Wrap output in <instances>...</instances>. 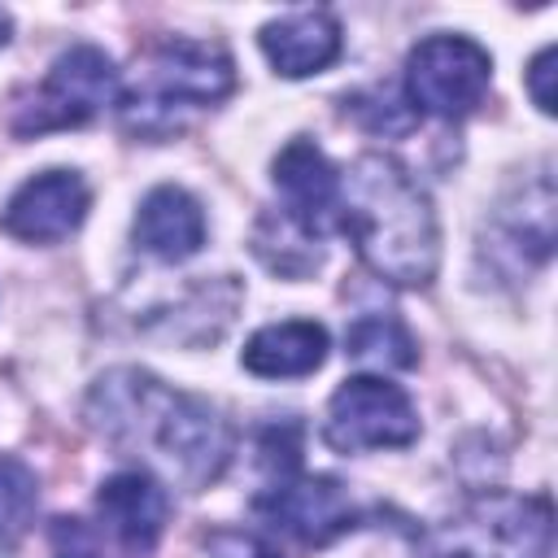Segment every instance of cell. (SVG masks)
I'll return each instance as SVG.
<instances>
[{
  "mask_svg": "<svg viewBox=\"0 0 558 558\" xmlns=\"http://www.w3.org/2000/svg\"><path fill=\"white\" fill-rule=\"evenodd\" d=\"M87 418L109 445L135 458L144 453L153 471L183 488L214 484L231 458V427L209 401L179 392L135 366L96 379Z\"/></svg>",
  "mask_w": 558,
  "mask_h": 558,
  "instance_id": "cell-1",
  "label": "cell"
},
{
  "mask_svg": "<svg viewBox=\"0 0 558 558\" xmlns=\"http://www.w3.org/2000/svg\"><path fill=\"white\" fill-rule=\"evenodd\" d=\"M262 52L283 78H305L340 57V22L327 9H288L262 26Z\"/></svg>",
  "mask_w": 558,
  "mask_h": 558,
  "instance_id": "cell-12",
  "label": "cell"
},
{
  "mask_svg": "<svg viewBox=\"0 0 558 558\" xmlns=\"http://www.w3.org/2000/svg\"><path fill=\"white\" fill-rule=\"evenodd\" d=\"M257 514L270 519V527L296 536L301 545H331L336 536L357 527V506L349 488L331 475H296V466H288L257 497Z\"/></svg>",
  "mask_w": 558,
  "mask_h": 558,
  "instance_id": "cell-8",
  "label": "cell"
},
{
  "mask_svg": "<svg viewBox=\"0 0 558 558\" xmlns=\"http://www.w3.org/2000/svg\"><path fill=\"white\" fill-rule=\"evenodd\" d=\"M344 349L349 357L366 362V366H392V371H405L418 362V349H414V336L405 331V323L397 314H384V310H366L353 318L349 336H344Z\"/></svg>",
  "mask_w": 558,
  "mask_h": 558,
  "instance_id": "cell-15",
  "label": "cell"
},
{
  "mask_svg": "<svg viewBox=\"0 0 558 558\" xmlns=\"http://www.w3.org/2000/svg\"><path fill=\"white\" fill-rule=\"evenodd\" d=\"M554 510L549 497L484 493L440 519L414 558H549Z\"/></svg>",
  "mask_w": 558,
  "mask_h": 558,
  "instance_id": "cell-4",
  "label": "cell"
},
{
  "mask_svg": "<svg viewBox=\"0 0 558 558\" xmlns=\"http://www.w3.org/2000/svg\"><path fill=\"white\" fill-rule=\"evenodd\" d=\"M35 501H39L35 471L22 458L0 453V545H13L31 527Z\"/></svg>",
  "mask_w": 558,
  "mask_h": 558,
  "instance_id": "cell-16",
  "label": "cell"
},
{
  "mask_svg": "<svg viewBox=\"0 0 558 558\" xmlns=\"http://www.w3.org/2000/svg\"><path fill=\"white\" fill-rule=\"evenodd\" d=\"M240 362L262 379H301L327 362V331L310 318L270 323L248 336Z\"/></svg>",
  "mask_w": 558,
  "mask_h": 558,
  "instance_id": "cell-14",
  "label": "cell"
},
{
  "mask_svg": "<svg viewBox=\"0 0 558 558\" xmlns=\"http://www.w3.org/2000/svg\"><path fill=\"white\" fill-rule=\"evenodd\" d=\"M275 192L279 209L296 231L323 240L327 227H336V205H340V174L327 161V153L314 140H292L275 157Z\"/></svg>",
  "mask_w": 558,
  "mask_h": 558,
  "instance_id": "cell-10",
  "label": "cell"
},
{
  "mask_svg": "<svg viewBox=\"0 0 558 558\" xmlns=\"http://www.w3.org/2000/svg\"><path fill=\"white\" fill-rule=\"evenodd\" d=\"M9 31H13V17H9V13H4V9H0V48H4V44H9Z\"/></svg>",
  "mask_w": 558,
  "mask_h": 558,
  "instance_id": "cell-20",
  "label": "cell"
},
{
  "mask_svg": "<svg viewBox=\"0 0 558 558\" xmlns=\"http://www.w3.org/2000/svg\"><path fill=\"white\" fill-rule=\"evenodd\" d=\"M336 227L357 257L397 288H427L440 262V227L414 174L384 153H362L340 174Z\"/></svg>",
  "mask_w": 558,
  "mask_h": 558,
  "instance_id": "cell-2",
  "label": "cell"
},
{
  "mask_svg": "<svg viewBox=\"0 0 558 558\" xmlns=\"http://www.w3.org/2000/svg\"><path fill=\"white\" fill-rule=\"evenodd\" d=\"M493 57L466 35H427L405 57V100L414 113L458 122L488 96Z\"/></svg>",
  "mask_w": 558,
  "mask_h": 558,
  "instance_id": "cell-6",
  "label": "cell"
},
{
  "mask_svg": "<svg viewBox=\"0 0 558 558\" xmlns=\"http://www.w3.org/2000/svg\"><path fill=\"white\" fill-rule=\"evenodd\" d=\"M135 244L157 262H187L205 248V209L192 192L161 183L140 201L135 214Z\"/></svg>",
  "mask_w": 558,
  "mask_h": 558,
  "instance_id": "cell-13",
  "label": "cell"
},
{
  "mask_svg": "<svg viewBox=\"0 0 558 558\" xmlns=\"http://www.w3.org/2000/svg\"><path fill=\"white\" fill-rule=\"evenodd\" d=\"M235 87V65L222 44L166 39L135 65L122 96V126L140 140H170L196 113L227 100Z\"/></svg>",
  "mask_w": 558,
  "mask_h": 558,
  "instance_id": "cell-3",
  "label": "cell"
},
{
  "mask_svg": "<svg viewBox=\"0 0 558 558\" xmlns=\"http://www.w3.org/2000/svg\"><path fill=\"white\" fill-rule=\"evenodd\" d=\"M113 100H118L113 61L96 44H74L48 65L44 83L13 109V135L31 140V135L83 126Z\"/></svg>",
  "mask_w": 558,
  "mask_h": 558,
  "instance_id": "cell-5",
  "label": "cell"
},
{
  "mask_svg": "<svg viewBox=\"0 0 558 558\" xmlns=\"http://www.w3.org/2000/svg\"><path fill=\"white\" fill-rule=\"evenodd\" d=\"M209 554L214 558H279L262 536H253V532H218L214 541H209Z\"/></svg>",
  "mask_w": 558,
  "mask_h": 558,
  "instance_id": "cell-19",
  "label": "cell"
},
{
  "mask_svg": "<svg viewBox=\"0 0 558 558\" xmlns=\"http://www.w3.org/2000/svg\"><path fill=\"white\" fill-rule=\"evenodd\" d=\"M323 436L336 453L405 449L410 440H418V414L405 388L379 375H353L331 392Z\"/></svg>",
  "mask_w": 558,
  "mask_h": 558,
  "instance_id": "cell-7",
  "label": "cell"
},
{
  "mask_svg": "<svg viewBox=\"0 0 558 558\" xmlns=\"http://www.w3.org/2000/svg\"><path fill=\"white\" fill-rule=\"evenodd\" d=\"M48 541H52V554L57 558H113L105 549V527H96L87 519H70V514L52 519Z\"/></svg>",
  "mask_w": 558,
  "mask_h": 558,
  "instance_id": "cell-17",
  "label": "cell"
},
{
  "mask_svg": "<svg viewBox=\"0 0 558 558\" xmlns=\"http://www.w3.org/2000/svg\"><path fill=\"white\" fill-rule=\"evenodd\" d=\"M96 514L100 527L135 558H148L166 532L170 497L148 471H118L100 484L96 493Z\"/></svg>",
  "mask_w": 558,
  "mask_h": 558,
  "instance_id": "cell-11",
  "label": "cell"
},
{
  "mask_svg": "<svg viewBox=\"0 0 558 558\" xmlns=\"http://www.w3.org/2000/svg\"><path fill=\"white\" fill-rule=\"evenodd\" d=\"M554 44L549 48H541L536 57H532V65H527V96L536 100V109L541 113H554L558 105H554Z\"/></svg>",
  "mask_w": 558,
  "mask_h": 558,
  "instance_id": "cell-18",
  "label": "cell"
},
{
  "mask_svg": "<svg viewBox=\"0 0 558 558\" xmlns=\"http://www.w3.org/2000/svg\"><path fill=\"white\" fill-rule=\"evenodd\" d=\"M87 205H92V192L74 170H44L9 196L0 227L26 244H52L78 231V222L87 218Z\"/></svg>",
  "mask_w": 558,
  "mask_h": 558,
  "instance_id": "cell-9",
  "label": "cell"
}]
</instances>
